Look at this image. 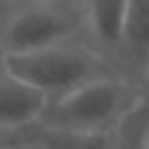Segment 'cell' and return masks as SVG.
Masks as SVG:
<instances>
[{
  "instance_id": "1",
  "label": "cell",
  "mask_w": 149,
  "mask_h": 149,
  "mask_svg": "<svg viewBox=\"0 0 149 149\" xmlns=\"http://www.w3.org/2000/svg\"><path fill=\"white\" fill-rule=\"evenodd\" d=\"M5 66L11 74L44 92L48 101L64 97L90 81L121 74L110 59L86 42L84 35L37 51L11 53L5 57Z\"/></svg>"
},
{
  "instance_id": "2",
  "label": "cell",
  "mask_w": 149,
  "mask_h": 149,
  "mask_svg": "<svg viewBox=\"0 0 149 149\" xmlns=\"http://www.w3.org/2000/svg\"><path fill=\"white\" fill-rule=\"evenodd\" d=\"M138 103L140 86L123 74H112L48 101L40 125L79 132H114Z\"/></svg>"
},
{
  "instance_id": "3",
  "label": "cell",
  "mask_w": 149,
  "mask_h": 149,
  "mask_svg": "<svg viewBox=\"0 0 149 149\" xmlns=\"http://www.w3.org/2000/svg\"><path fill=\"white\" fill-rule=\"evenodd\" d=\"M86 31V0L18 2L0 24L5 55L29 53L81 37Z\"/></svg>"
},
{
  "instance_id": "4",
  "label": "cell",
  "mask_w": 149,
  "mask_h": 149,
  "mask_svg": "<svg viewBox=\"0 0 149 149\" xmlns=\"http://www.w3.org/2000/svg\"><path fill=\"white\" fill-rule=\"evenodd\" d=\"M118 72L140 86L149 68V0H127Z\"/></svg>"
},
{
  "instance_id": "5",
  "label": "cell",
  "mask_w": 149,
  "mask_h": 149,
  "mask_svg": "<svg viewBox=\"0 0 149 149\" xmlns=\"http://www.w3.org/2000/svg\"><path fill=\"white\" fill-rule=\"evenodd\" d=\"M125 9H127V0H86L84 37L90 46L97 48L114 66L118 64Z\"/></svg>"
},
{
  "instance_id": "6",
  "label": "cell",
  "mask_w": 149,
  "mask_h": 149,
  "mask_svg": "<svg viewBox=\"0 0 149 149\" xmlns=\"http://www.w3.org/2000/svg\"><path fill=\"white\" fill-rule=\"evenodd\" d=\"M46 105V94L11 74L5 66L0 72V127L37 125Z\"/></svg>"
},
{
  "instance_id": "7",
  "label": "cell",
  "mask_w": 149,
  "mask_h": 149,
  "mask_svg": "<svg viewBox=\"0 0 149 149\" xmlns=\"http://www.w3.org/2000/svg\"><path fill=\"white\" fill-rule=\"evenodd\" d=\"M118 130L114 132H79L40 125L37 149H116Z\"/></svg>"
},
{
  "instance_id": "8",
  "label": "cell",
  "mask_w": 149,
  "mask_h": 149,
  "mask_svg": "<svg viewBox=\"0 0 149 149\" xmlns=\"http://www.w3.org/2000/svg\"><path fill=\"white\" fill-rule=\"evenodd\" d=\"M147 134H149V114L138 103V107L118 127L116 149H143Z\"/></svg>"
},
{
  "instance_id": "9",
  "label": "cell",
  "mask_w": 149,
  "mask_h": 149,
  "mask_svg": "<svg viewBox=\"0 0 149 149\" xmlns=\"http://www.w3.org/2000/svg\"><path fill=\"white\" fill-rule=\"evenodd\" d=\"M40 123L26 127H0V149H29L35 147Z\"/></svg>"
},
{
  "instance_id": "10",
  "label": "cell",
  "mask_w": 149,
  "mask_h": 149,
  "mask_svg": "<svg viewBox=\"0 0 149 149\" xmlns=\"http://www.w3.org/2000/svg\"><path fill=\"white\" fill-rule=\"evenodd\" d=\"M140 107L149 114V68L145 72L143 81H140Z\"/></svg>"
},
{
  "instance_id": "11",
  "label": "cell",
  "mask_w": 149,
  "mask_h": 149,
  "mask_svg": "<svg viewBox=\"0 0 149 149\" xmlns=\"http://www.w3.org/2000/svg\"><path fill=\"white\" fill-rule=\"evenodd\" d=\"M18 2H72V0H13V5Z\"/></svg>"
},
{
  "instance_id": "12",
  "label": "cell",
  "mask_w": 149,
  "mask_h": 149,
  "mask_svg": "<svg viewBox=\"0 0 149 149\" xmlns=\"http://www.w3.org/2000/svg\"><path fill=\"white\" fill-rule=\"evenodd\" d=\"M5 51H2V48H0V72H2V70H5Z\"/></svg>"
},
{
  "instance_id": "13",
  "label": "cell",
  "mask_w": 149,
  "mask_h": 149,
  "mask_svg": "<svg viewBox=\"0 0 149 149\" xmlns=\"http://www.w3.org/2000/svg\"><path fill=\"white\" fill-rule=\"evenodd\" d=\"M143 149H149V134H147V138H145V145H143Z\"/></svg>"
}]
</instances>
